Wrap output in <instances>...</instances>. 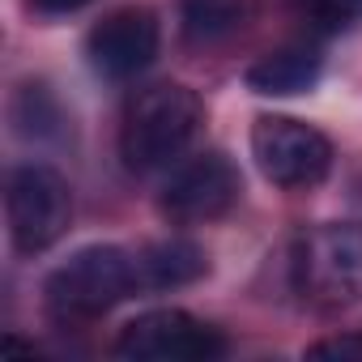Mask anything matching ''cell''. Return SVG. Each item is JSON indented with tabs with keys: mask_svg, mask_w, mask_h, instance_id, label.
Here are the masks:
<instances>
[{
	"mask_svg": "<svg viewBox=\"0 0 362 362\" xmlns=\"http://www.w3.org/2000/svg\"><path fill=\"white\" fill-rule=\"evenodd\" d=\"M115 354L132 362H209L226 354V337L192 311L158 307L124 324Z\"/></svg>",
	"mask_w": 362,
	"mask_h": 362,
	"instance_id": "5",
	"label": "cell"
},
{
	"mask_svg": "<svg viewBox=\"0 0 362 362\" xmlns=\"http://www.w3.org/2000/svg\"><path fill=\"white\" fill-rule=\"evenodd\" d=\"M252 158L277 188H315L332 170V141L290 115H260L252 124Z\"/></svg>",
	"mask_w": 362,
	"mask_h": 362,
	"instance_id": "4",
	"label": "cell"
},
{
	"mask_svg": "<svg viewBox=\"0 0 362 362\" xmlns=\"http://www.w3.org/2000/svg\"><path fill=\"white\" fill-rule=\"evenodd\" d=\"M243 0H184V35L188 43H218L243 26Z\"/></svg>",
	"mask_w": 362,
	"mask_h": 362,
	"instance_id": "11",
	"label": "cell"
},
{
	"mask_svg": "<svg viewBox=\"0 0 362 362\" xmlns=\"http://www.w3.org/2000/svg\"><path fill=\"white\" fill-rule=\"evenodd\" d=\"M18 103H26V107H30V115L13 111L26 136H30V132H35V136H47V132H56V124H60V111H56V103L47 98V90H43V86H26V90L18 94Z\"/></svg>",
	"mask_w": 362,
	"mask_h": 362,
	"instance_id": "12",
	"label": "cell"
},
{
	"mask_svg": "<svg viewBox=\"0 0 362 362\" xmlns=\"http://www.w3.org/2000/svg\"><path fill=\"white\" fill-rule=\"evenodd\" d=\"M320 73H324L320 52H311V47H281V52L260 56L247 69V90L264 94V98H290V94H307L320 81Z\"/></svg>",
	"mask_w": 362,
	"mask_h": 362,
	"instance_id": "9",
	"label": "cell"
},
{
	"mask_svg": "<svg viewBox=\"0 0 362 362\" xmlns=\"http://www.w3.org/2000/svg\"><path fill=\"white\" fill-rule=\"evenodd\" d=\"M362 345L358 341H324V345H311V358H358Z\"/></svg>",
	"mask_w": 362,
	"mask_h": 362,
	"instance_id": "14",
	"label": "cell"
},
{
	"mask_svg": "<svg viewBox=\"0 0 362 362\" xmlns=\"http://www.w3.org/2000/svg\"><path fill=\"white\" fill-rule=\"evenodd\" d=\"M294 281L303 298L341 307L362 294V239L341 226H324L298 239L294 252Z\"/></svg>",
	"mask_w": 362,
	"mask_h": 362,
	"instance_id": "7",
	"label": "cell"
},
{
	"mask_svg": "<svg viewBox=\"0 0 362 362\" xmlns=\"http://www.w3.org/2000/svg\"><path fill=\"white\" fill-rule=\"evenodd\" d=\"M209 273V256L188 243V239H162L149 243L145 252H136V277H141V294L145 290H179L192 286Z\"/></svg>",
	"mask_w": 362,
	"mask_h": 362,
	"instance_id": "10",
	"label": "cell"
},
{
	"mask_svg": "<svg viewBox=\"0 0 362 362\" xmlns=\"http://www.w3.org/2000/svg\"><path fill=\"white\" fill-rule=\"evenodd\" d=\"M158 43H162V30H158V18L153 9H141V5H128V9H115L107 13L90 39H86V56L94 64L98 77L107 81H128L136 73H145L158 56Z\"/></svg>",
	"mask_w": 362,
	"mask_h": 362,
	"instance_id": "8",
	"label": "cell"
},
{
	"mask_svg": "<svg viewBox=\"0 0 362 362\" xmlns=\"http://www.w3.org/2000/svg\"><path fill=\"white\" fill-rule=\"evenodd\" d=\"M205 124V107L188 86H149L141 90L128 111H124V128H119V158L132 175H158L170 170L197 141Z\"/></svg>",
	"mask_w": 362,
	"mask_h": 362,
	"instance_id": "1",
	"label": "cell"
},
{
	"mask_svg": "<svg viewBox=\"0 0 362 362\" xmlns=\"http://www.w3.org/2000/svg\"><path fill=\"white\" fill-rule=\"evenodd\" d=\"M81 5H90V0H30V9L47 13V18H60V13H77Z\"/></svg>",
	"mask_w": 362,
	"mask_h": 362,
	"instance_id": "15",
	"label": "cell"
},
{
	"mask_svg": "<svg viewBox=\"0 0 362 362\" xmlns=\"http://www.w3.org/2000/svg\"><path fill=\"white\" fill-rule=\"evenodd\" d=\"M132 294H141L136 256H128L124 247H111V243L81 247L43 286V303L60 324L98 320Z\"/></svg>",
	"mask_w": 362,
	"mask_h": 362,
	"instance_id": "2",
	"label": "cell"
},
{
	"mask_svg": "<svg viewBox=\"0 0 362 362\" xmlns=\"http://www.w3.org/2000/svg\"><path fill=\"white\" fill-rule=\"evenodd\" d=\"M5 218H9V239L22 256L47 252L52 243H60L73 218L69 184L43 162L18 166L5 188Z\"/></svg>",
	"mask_w": 362,
	"mask_h": 362,
	"instance_id": "3",
	"label": "cell"
},
{
	"mask_svg": "<svg viewBox=\"0 0 362 362\" xmlns=\"http://www.w3.org/2000/svg\"><path fill=\"white\" fill-rule=\"evenodd\" d=\"M320 13L328 22H358L362 18V0H320Z\"/></svg>",
	"mask_w": 362,
	"mask_h": 362,
	"instance_id": "13",
	"label": "cell"
},
{
	"mask_svg": "<svg viewBox=\"0 0 362 362\" xmlns=\"http://www.w3.org/2000/svg\"><path fill=\"white\" fill-rule=\"evenodd\" d=\"M239 192H243L239 166L226 153L209 149L184 166H175V175L166 179V188L158 197V209L175 226H201V222L226 218L239 205Z\"/></svg>",
	"mask_w": 362,
	"mask_h": 362,
	"instance_id": "6",
	"label": "cell"
}]
</instances>
